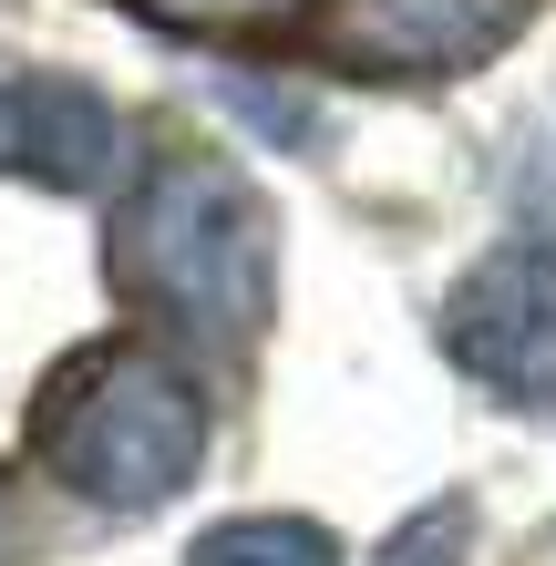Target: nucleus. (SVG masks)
Returning a JSON list of instances; mask_svg holds the SVG:
<instances>
[{
	"label": "nucleus",
	"mask_w": 556,
	"mask_h": 566,
	"mask_svg": "<svg viewBox=\"0 0 556 566\" xmlns=\"http://www.w3.org/2000/svg\"><path fill=\"white\" fill-rule=\"evenodd\" d=\"M114 289L145 319H166L176 340L238 350L269 319L279 289V217L238 165L166 145L135 176V196L114 207Z\"/></svg>",
	"instance_id": "nucleus-1"
},
{
	"label": "nucleus",
	"mask_w": 556,
	"mask_h": 566,
	"mask_svg": "<svg viewBox=\"0 0 556 566\" xmlns=\"http://www.w3.org/2000/svg\"><path fill=\"white\" fill-rule=\"evenodd\" d=\"M42 474L73 484L104 515H145L166 494L196 484L207 463V391H196L166 350L145 340H104L83 360H62V381L42 391Z\"/></svg>",
	"instance_id": "nucleus-2"
},
{
	"label": "nucleus",
	"mask_w": 556,
	"mask_h": 566,
	"mask_svg": "<svg viewBox=\"0 0 556 566\" xmlns=\"http://www.w3.org/2000/svg\"><path fill=\"white\" fill-rule=\"evenodd\" d=\"M443 350L453 371L484 381L515 412H556V248L505 238L484 248L443 298Z\"/></svg>",
	"instance_id": "nucleus-3"
},
{
	"label": "nucleus",
	"mask_w": 556,
	"mask_h": 566,
	"mask_svg": "<svg viewBox=\"0 0 556 566\" xmlns=\"http://www.w3.org/2000/svg\"><path fill=\"white\" fill-rule=\"evenodd\" d=\"M526 21L536 0H331V52L361 73H474Z\"/></svg>",
	"instance_id": "nucleus-4"
},
{
	"label": "nucleus",
	"mask_w": 556,
	"mask_h": 566,
	"mask_svg": "<svg viewBox=\"0 0 556 566\" xmlns=\"http://www.w3.org/2000/svg\"><path fill=\"white\" fill-rule=\"evenodd\" d=\"M114 155H124V124H114V104L93 83H73V73L11 83V165H31L62 196H93L114 176Z\"/></svg>",
	"instance_id": "nucleus-5"
},
{
	"label": "nucleus",
	"mask_w": 556,
	"mask_h": 566,
	"mask_svg": "<svg viewBox=\"0 0 556 566\" xmlns=\"http://www.w3.org/2000/svg\"><path fill=\"white\" fill-rule=\"evenodd\" d=\"M186 566H340V546L310 515H227L186 546Z\"/></svg>",
	"instance_id": "nucleus-6"
},
{
	"label": "nucleus",
	"mask_w": 556,
	"mask_h": 566,
	"mask_svg": "<svg viewBox=\"0 0 556 566\" xmlns=\"http://www.w3.org/2000/svg\"><path fill=\"white\" fill-rule=\"evenodd\" d=\"M217 104H227V114H248L269 145H310V135H319V104H310V93L258 83V73H227V83H217Z\"/></svg>",
	"instance_id": "nucleus-7"
},
{
	"label": "nucleus",
	"mask_w": 556,
	"mask_h": 566,
	"mask_svg": "<svg viewBox=\"0 0 556 566\" xmlns=\"http://www.w3.org/2000/svg\"><path fill=\"white\" fill-rule=\"evenodd\" d=\"M124 11H145L166 31H279V21H300V0H124Z\"/></svg>",
	"instance_id": "nucleus-8"
},
{
	"label": "nucleus",
	"mask_w": 556,
	"mask_h": 566,
	"mask_svg": "<svg viewBox=\"0 0 556 566\" xmlns=\"http://www.w3.org/2000/svg\"><path fill=\"white\" fill-rule=\"evenodd\" d=\"M464 536H474V515L453 505H422L412 525H391V546H381V566H464Z\"/></svg>",
	"instance_id": "nucleus-9"
},
{
	"label": "nucleus",
	"mask_w": 556,
	"mask_h": 566,
	"mask_svg": "<svg viewBox=\"0 0 556 566\" xmlns=\"http://www.w3.org/2000/svg\"><path fill=\"white\" fill-rule=\"evenodd\" d=\"M0 155H11V83H0Z\"/></svg>",
	"instance_id": "nucleus-10"
},
{
	"label": "nucleus",
	"mask_w": 556,
	"mask_h": 566,
	"mask_svg": "<svg viewBox=\"0 0 556 566\" xmlns=\"http://www.w3.org/2000/svg\"><path fill=\"white\" fill-rule=\"evenodd\" d=\"M0 556H11V505H0Z\"/></svg>",
	"instance_id": "nucleus-11"
}]
</instances>
